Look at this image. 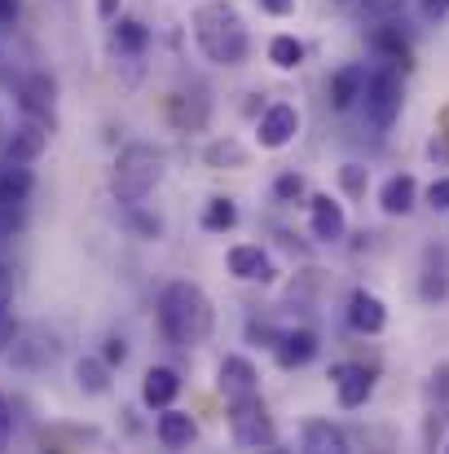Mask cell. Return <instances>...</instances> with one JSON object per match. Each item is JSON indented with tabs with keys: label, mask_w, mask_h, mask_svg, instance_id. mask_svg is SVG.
Returning a JSON list of instances; mask_svg holds the SVG:
<instances>
[{
	"label": "cell",
	"mask_w": 449,
	"mask_h": 454,
	"mask_svg": "<svg viewBox=\"0 0 449 454\" xmlns=\"http://www.w3.org/2000/svg\"><path fill=\"white\" fill-rule=\"evenodd\" d=\"M428 203H432L437 212H449V176H437V181L428 185Z\"/></svg>",
	"instance_id": "cell-32"
},
{
	"label": "cell",
	"mask_w": 449,
	"mask_h": 454,
	"mask_svg": "<svg viewBox=\"0 0 449 454\" xmlns=\"http://www.w3.org/2000/svg\"><path fill=\"white\" fill-rule=\"evenodd\" d=\"M423 13H428V18H445L449 0H423Z\"/></svg>",
	"instance_id": "cell-38"
},
{
	"label": "cell",
	"mask_w": 449,
	"mask_h": 454,
	"mask_svg": "<svg viewBox=\"0 0 449 454\" xmlns=\"http://www.w3.org/2000/svg\"><path fill=\"white\" fill-rule=\"evenodd\" d=\"M247 335H252V340H265V344H278V331H274V326H265V322H252V326H247Z\"/></svg>",
	"instance_id": "cell-36"
},
{
	"label": "cell",
	"mask_w": 449,
	"mask_h": 454,
	"mask_svg": "<svg viewBox=\"0 0 449 454\" xmlns=\"http://www.w3.org/2000/svg\"><path fill=\"white\" fill-rule=\"evenodd\" d=\"M330 380H335V397H339L344 411L366 406L370 393H375V371H370V366H335Z\"/></svg>",
	"instance_id": "cell-8"
},
{
	"label": "cell",
	"mask_w": 449,
	"mask_h": 454,
	"mask_svg": "<svg viewBox=\"0 0 449 454\" xmlns=\"http://www.w3.org/2000/svg\"><path fill=\"white\" fill-rule=\"evenodd\" d=\"M159 181H163V151H154L146 142L124 146L120 159H115V168H111V190H115V199L128 203V207L146 203Z\"/></svg>",
	"instance_id": "cell-3"
},
{
	"label": "cell",
	"mask_w": 449,
	"mask_h": 454,
	"mask_svg": "<svg viewBox=\"0 0 449 454\" xmlns=\"http://www.w3.org/2000/svg\"><path fill=\"white\" fill-rule=\"evenodd\" d=\"M370 44H375L379 53H388L392 62H401V67L410 62V44H406V35H401V27H397V22H388V27H379V31L370 35Z\"/></svg>",
	"instance_id": "cell-24"
},
{
	"label": "cell",
	"mask_w": 449,
	"mask_h": 454,
	"mask_svg": "<svg viewBox=\"0 0 449 454\" xmlns=\"http://www.w3.org/2000/svg\"><path fill=\"white\" fill-rule=\"evenodd\" d=\"M203 159H207V168H247V151H243L234 137L212 142V146L203 151Z\"/></svg>",
	"instance_id": "cell-27"
},
{
	"label": "cell",
	"mask_w": 449,
	"mask_h": 454,
	"mask_svg": "<svg viewBox=\"0 0 449 454\" xmlns=\"http://www.w3.org/2000/svg\"><path fill=\"white\" fill-rule=\"evenodd\" d=\"M176 393H181V375L172 366H150L146 380H142V402L150 411H167L176 402Z\"/></svg>",
	"instance_id": "cell-11"
},
{
	"label": "cell",
	"mask_w": 449,
	"mask_h": 454,
	"mask_svg": "<svg viewBox=\"0 0 449 454\" xmlns=\"http://www.w3.org/2000/svg\"><path fill=\"white\" fill-rule=\"evenodd\" d=\"M238 225V207H234V199H207V207H203V230H212V234H229Z\"/></svg>",
	"instance_id": "cell-23"
},
{
	"label": "cell",
	"mask_w": 449,
	"mask_h": 454,
	"mask_svg": "<svg viewBox=\"0 0 449 454\" xmlns=\"http://www.w3.org/2000/svg\"><path fill=\"white\" fill-rule=\"evenodd\" d=\"M53 93H58L53 75H31V80L22 84V106H27L35 120H53Z\"/></svg>",
	"instance_id": "cell-20"
},
{
	"label": "cell",
	"mask_w": 449,
	"mask_h": 454,
	"mask_svg": "<svg viewBox=\"0 0 449 454\" xmlns=\"http://www.w3.org/2000/svg\"><path fill=\"white\" fill-rule=\"evenodd\" d=\"M274 353H278V366H283V371L308 366V362L317 357V335H313V331H287V335H278Z\"/></svg>",
	"instance_id": "cell-16"
},
{
	"label": "cell",
	"mask_w": 449,
	"mask_h": 454,
	"mask_svg": "<svg viewBox=\"0 0 449 454\" xmlns=\"http://www.w3.org/2000/svg\"><path fill=\"white\" fill-rule=\"evenodd\" d=\"M308 221H313V239H317V243H339V239L348 234L344 203H335L330 194H313V199H308Z\"/></svg>",
	"instance_id": "cell-7"
},
{
	"label": "cell",
	"mask_w": 449,
	"mask_h": 454,
	"mask_svg": "<svg viewBox=\"0 0 449 454\" xmlns=\"http://www.w3.org/2000/svg\"><path fill=\"white\" fill-rule=\"evenodd\" d=\"M124 357H128V344L120 335H111L106 340V366H124Z\"/></svg>",
	"instance_id": "cell-33"
},
{
	"label": "cell",
	"mask_w": 449,
	"mask_h": 454,
	"mask_svg": "<svg viewBox=\"0 0 449 454\" xmlns=\"http://www.w3.org/2000/svg\"><path fill=\"white\" fill-rule=\"evenodd\" d=\"M207 115H212V102H207V93L194 84V93H176L172 98V120H176V129H185V133H203L207 129Z\"/></svg>",
	"instance_id": "cell-12"
},
{
	"label": "cell",
	"mask_w": 449,
	"mask_h": 454,
	"mask_svg": "<svg viewBox=\"0 0 449 454\" xmlns=\"http://www.w3.org/2000/svg\"><path fill=\"white\" fill-rule=\"evenodd\" d=\"M31 172L22 168V163H0V203H22L27 194H31Z\"/></svg>",
	"instance_id": "cell-21"
},
{
	"label": "cell",
	"mask_w": 449,
	"mask_h": 454,
	"mask_svg": "<svg viewBox=\"0 0 449 454\" xmlns=\"http://www.w3.org/2000/svg\"><path fill=\"white\" fill-rule=\"evenodd\" d=\"M75 380H80L84 393H106V388H111V380H106V362H93V357H84V362L75 366Z\"/></svg>",
	"instance_id": "cell-29"
},
{
	"label": "cell",
	"mask_w": 449,
	"mask_h": 454,
	"mask_svg": "<svg viewBox=\"0 0 449 454\" xmlns=\"http://www.w3.org/2000/svg\"><path fill=\"white\" fill-rule=\"evenodd\" d=\"M194 40H198L203 58L216 62V67H243L247 49H252L247 22L229 0H203L194 9Z\"/></svg>",
	"instance_id": "cell-2"
},
{
	"label": "cell",
	"mask_w": 449,
	"mask_h": 454,
	"mask_svg": "<svg viewBox=\"0 0 449 454\" xmlns=\"http://www.w3.org/2000/svg\"><path fill=\"white\" fill-rule=\"evenodd\" d=\"M9 304H13V274L0 265V348L13 340V322H9L13 309H9Z\"/></svg>",
	"instance_id": "cell-28"
},
{
	"label": "cell",
	"mask_w": 449,
	"mask_h": 454,
	"mask_svg": "<svg viewBox=\"0 0 449 454\" xmlns=\"http://www.w3.org/2000/svg\"><path fill=\"white\" fill-rule=\"evenodd\" d=\"M97 18L102 22H115L120 18V0H97Z\"/></svg>",
	"instance_id": "cell-37"
},
{
	"label": "cell",
	"mask_w": 449,
	"mask_h": 454,
	"mask_svg": "<svg viewBox=\"0 0 449 454\" xmlns=\"http://www.w3.org/2000/svg\"><path fill=\"white\" fill-rule=\"evenodd\" d=\"M299 133V111L291 102H274L265 115H260V129H256V137H260V146L265 151H283V146H291Z\"/></svg>",
	"instance_id": "cell-6"
},
{
	"label": "cell",
	"mask_w": 449,
	"mask_h": 454,
	"mask_svg": "<svg viewBox=\"0 0 449 454\" xmlns=\"http://www.w3.org/2000/svg\"><path fill=\"white\" fill-rule=\"evenodd\" d=\"M361 89H366V67H361V62L339 67L335 80H330V106H335V111H348L352 102H361Z\"/></svg>",
	"instance_id": "cell-17"
},
{
	"label": "cell",
	"mask_w": 449,
	"mask_h": 454,
	"mask_svg": "<svg viewBox=\"0 0 449 454\" xmlns=\"http://www.w3.org/2000/svg\"><path fill=\"white\" fill-rule=\"evenodd\" d=\"M269 62L278 71H296L299 62H304V44H299L296 35H274L269 40Z\"/></svg>",
	"instance_id": "cell-25"
},
{
	"label": "cell",
	"mask_w": 449,
	"mask_h": 454,
	"mask_svg": "<svg viewBox=\"0 0 449 454\" xmlns=\"http://www.w3.org/2000/svg\"><path fill=\"white\" fill-rule=\"evenodd\" d=\"M9 437H13V415H9V402L0 397V450L9 446Z\"/></svg>",
	"instance_id": "cell-34"
},
{
	"label": "cell",
	"mask_w": 449,
	"mask_h": 454,
	"mask_svg": "<svg viewBox=\"0 0 449 454\" xmlns=\"http://www.w3.org/2000/svg\"><path fill=\"white\" fill-rule=\"evenodd\" d=\"M401 102H406V89H401V75H397V71H375V75H366L361 106H366V120H370L379 133L397 124Z\"/></svg>",
	"instance_id": "cell-5"
},
{
	"label": "cell",
	"mask_w": 449,
	"mask_h": 454,
	"mask_svg": "<svg viewBox=\"0 0 449 454\" xmlns=\"http://www.w3.org/2000/svg\"><path fill=\"white\" fill-rule=\"evenodd\" d=\"M229 274L243 278V283H274V261H269L265 247L238 243V247H229Z\"/></svg>",
	"instance_id": "cell-10"
},
{
	"label": "cell",
	"mask_w": 449,
	"mask_h": 454,
	"mask_svg": "<svg viewBox=\"0 0 449 454\" xmlns=\"http://www.w3.org/2000/svg\"><path fill=\"white\" fill-rule=\"evenodd\" d=\"M339 185H344V194H348V199H366L370 168H361V163H344V168H339Z\"/></svg>",
	"instance_id": "cell-30"
},
{
	"label": "cell",
	"mask_w": 449,
	"mask_h": 454,
	"mask_svg": "<svg viewBox=\"0 0 449 454\" xmlns=\"http://www.w3.org/2000/svg\"><path fill=\"white\" fill-rule=\"evenodd\" d=\"M274 194H278L283 203H296L299 194H304V176H299V172H283V176L274 181Z\"/></svg>",
	"instance_id": "cell-31"
},
{
	"label": "cell",
	"mask_w": 449,
	"mask_h": 454,
	"mask_svg": "<svg viewBox=\"0 0 449 454\" xmlns=\"http://www.w3.org/2000/svg\"><path fill=\"white\" fill-rule=\"evenodd\" d=\"M216 326V309L198 283H172L159 296V331L172 348H198Z\"/></svg>",
	"instance_id": "cell-1"
},
{
	"label": "cell",
	"mask_w": 449,
	"mask_h": 454,
	"mask_svg": "<svg viewBox=\"0 0 449 454\" xmlns=\"http://www.w3.org/2000/svg\"><path fill=\"white\" fill-rule=\"evenodd\" d=\"M299 442H304V450H313V454H344L348 450V437H344L330 419H304V424H299Z\"/></svg>",
	"instance_id": "cell-15"
},
{
	"label": "cell",
	"mask_w": 449,
	"mask_h": 454,
	"mask_svg": "<svg viewBox=\"0 0 449 454\" xmlns=\"http://www.w3.org/2000/svg\"><path fill=\"white\" fill-rule=\"evenodd\" d=\"M120 27H115V44L124 49V53H146L150 44V31L146 22H137V18H115Z\"/></svg>",
	"instance_id": "cell-26"
},
{
	"label": "cell",
	"mask_w": 449,
	"mask_h": 454,
	"mask_svg": "<svg viewBox=\"0 0 449 454\" xmlns=\"http://www.w3.org/2000/svg\"><path fill=\"white\" fill-rule=\"evenodd\" d=\"M432 154H441V159H449V129L441 133V137H437V142H432Z\"/></svg>",
	"instance_id": "cell-40"
},
{
	"label": "cell",
	"mask_w": 449,
	"mask_h": 454,
	"mask_svg": "<svg viewBox=\"0 0 449 454\" xmlns=\"http://www.w3.org/2000/svg\"><path fill=\"white\" fill-rule=\"evenodd\" d=\"M449 296V261L441 252H428L423 265V301H445Z\"/></svg>",
	"instance_id": "cell-22"
},
{
	"label": "cell",
	"mask_w": 449,
	"mask_h": 454,
	"mask_svg": "<svg viewBox=\"0 0 449 454\" xmlns=\"http://www.w3.org/2000/svg\"><path fill=\"white\" fill-rule=\"evenodd\" d=\"M229 433H234V442H238L243 450H274V446H278V428H274V419H269L260 393L229 402Z\"/></svg>",
	"instance_id": "cell-4"
},
{
	"label": "cell",
	"mask_w": 449,
	"mask_h": 454,
	"mask_svg": "<svg viewBox=\"0 0 449 454\" xmlns=\"http://www.w3.org/2000/svg\"><path fill=\"white\" fill-rule=\"evenodd\" d=\"M216 388L234 402V397H252V393H260V375H256V366L247 362V357H238V353H229L225 362H221V371H216Z\"/></svg>",
	"instance_id": "cell-9"
},
{
	"label": "cell",
	"mask_w": 449,
	"mask_h": 454,
	"mask_svg": "<svg viewBox=\"0 0 449 454\" xmlns=\"http://www.w3.org/2000/svg\"><path fill=\"white\" fill-rule=\"evenodd\" d=\"M194 437H198V424H194L185 411H172V406H167V411L159 415V442H163L167 450H185Z\"/></svg>",
	"instance_id": "cell-19"
},
{
	"label": "cell",
	"mask_w": 449,
	"mask_h": 454,
	"mask_svg": "<svg viewBox=\"0 0 449 454\" xmlns=\"http://www.w3.org/2000/svg\"><path fill=\"white\" fill-rule=\"evenodd\" d=\"M18 18V0H0V27Z\"/></svg>",
	"instance_id": "cell-39"
},
{
	"label": "cell",
	"mask_w": 449,
	"mask_h": 454,
	"mask_svg": "<svg viewBox=\"0 0 449 454\" xmlns=\"http://www.w3.org/2000/svg\"><path fill=\"white\" fill-rule=\"evenodd\" d=\"M441 124H445V129H449V111H445V115H441Z\"/></svg>",
	"instance_id": "cell-41"
},
{
	"label": "cell",
	"mask_w": 449,
	"mask_h": 454,
	"mask_svg": "<svg viewBox=\"0 0 449 454\" xmlns=\"http://www.w3.org/2000/svg\"><path fill=\"white\" fill-rule=\"evenodd\" d=\"M49 146V133L40 129V124H22L9 142H4V159L9 163H31V159H40Z\"/></svg>",
	"instance_id": "cell-18"
},
{
	"label": "cell",
	"mask_w": 449,
	"mask_h": 454,
	"mask_svg": "<svg viewBox=\"0 0 449 454\" xmlns=\"http://www.w3.org/2000/svg\"><path fill=\"white\" fill-rule=\"evenodd\" d=\"M260 9L274 18H287V13H296V0H260Z\"/></svg>",
	"instance_id": "cell-35"
},
{
	"label": "cell",
	"mask_w": 449,
	"mask_h": 454,
	"mask_svg": "<svg viewBox=\"0 0 449 454\" xmlns=\"http://www.w3.org/2000/svg\"><path fill=\"white\" fill-rule=\"evenodd\" d=\"M414 203H419V181H414L410 172H397V176L383 181L379 207H383L388 216H406V212H414Z\"/></svg>",
	"instance_id": "cell-13"
},
{
	"label": "cell",
	"mask_w": 449,
	"mask_h": 454,
	"mask_svg": "<svg viewBox=\"0 0 449 454\" xmlns=\"http://www.w3.org/2000/svg\"><path fill=\"white\" fill-rule=\"evenodd\" d=\"M348 322H352V331H361V335H379V331L388 326V309H383L379 296H370V292H352Z\"/></svg>",
	"instance_id": "cell-14"
}]
</instances>
